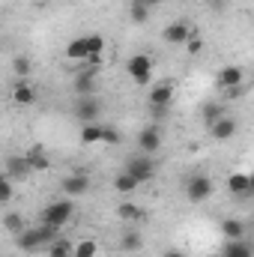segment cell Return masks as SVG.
<instances>
[{
	"label": "cell",
	"mask_w": 254,
	"mask_h": 257,
	"mask_svg": "<svg viewBox=\"0 0 254 257\" xmlns=\"http://www.w3.org/2000/svg\"><path fill=\"white\" fill-rule=\"evenodd\" d=\"M174 96H177V84L168 78V81H159V84H153V87H150L147 102H150V108H153L156 114H165V111L171 108Z\"/></svg>",
	"instance_id": "1"
},
{
	"label": "cell",
	"mask_w": 254,
	"mask_h": 257,
	"mask_svg": "<svg viewBox=\"0 0 254 257\" xmlns=\"http://www.w3.org/2000/svg\"><path fill=\"white\" fill-rule=\"evenodd\" d=\"M75 215V200L72 197H63V200H54L42 209V221L45 224H54V227H66Z\"/></svg>",
	"instance_id": "2"
},
{
	"label": "cell",
	"mask_w": 254,
	"mask_h": 257,
	"mask_svg": "<svg viewBox=\"0 0 254 257\" xmlns=\"http://www.w3.org/2000/svg\"><path fill=\"white\" fill-rule=\"evenodd\" d=\"M126 75L135 84L147 87V84L153 81V57H150V54H132L126 60Z\"/></svg>",
	"instance_id": "3"
},
{
	"label": "cell",
	"mask_w": 254,
	"mask_h": 257,
	"mask_svg": "<svg viewBox=\"0 0 254 257\" xmlns=\"http://www.w3.org/2000/svg\"><path fill=\"white\" fill-rule=\"evenodd\" d=\"M242 81H245V69L242 66H221L215 72V87L224 90V93H239Z\"/></svg>",
	"instance_id": "4"
},
{
	"label": "cell",
	"mask_w": 254,
	"mask_h": 257,
	"mask_svg": "<svg viewBox=\"0 0 254 257\" xmlns=\"http://www.w3.org/2000/svg\"><path fill=\"white\" fill-rule=\"evenodd\" d=\"M126 171L144 186V183H150V180L156 177V162H153V156L138 153V156H132V159L126 162Z\"/></svg>",
	"instance_id": "5"
},
{
	"label": "cell",
	"mask_w": 254,
	"mask_h": 257,
	"mask_svg": "<svg viewBox=\"0 0 254 257\" xmlns=\"http://www.w3.org/2000/svg\"><path fill=\"white\" fill-rule=\"evenodd\" d=\"M15 242H18V248L27 251V254H36V251L48 248V239H45V233H42L39 224H36V227H24V230L15 236Z\"/></svg>",
	"instance_id": "6"
},
{
	"label": "cell",
	"mask_w": 254,
	"mask_h": 257,
	"mask_svg": "<svg viewBox=\"0 0 254 257\" xmlns=\"http://www.w3.org/2000/svg\"><path fill=\"white\" fill-rule=\"evenodd\" d=\"M96 87H99V66H87L81 75H75V81H72V90H75V96L81 99V96H96Z\"/></svg>",
	"instance_id": "7"
},
{
	"label": "cell",
	"mask_w": 254,
	"mask_h": 257,
	"mask_svg": "<svg viewBox=\"0 0 254 257\" xmlns=\"http://www.w3.org/2000/svg\"><path fill=\"white\" fill-rule=\"evenodd\" d=\"M212 180L206 177V174H194L189 183H186V197H189L191 203H203V200H209V194H212Z\"/></svg>",
	"instance_id": "8"
},
{
	"label": "cell",
	"mask_w": 254,
	"mask_h": 257,
	"mask_svg": "<svg viewBox=\"0 0 254 257\" xmlns=\"http://www.w3.org/2000/svg\"><path fill=\"white\" fill-rule=\"evenodd\" d=\"M99 114H102V102L99 96H81L75 102V117L81 123H99Z\"/></svg>",
	"instance_id": "9"
},
{
	"label": "cell",
	"mask_w": 254,
	"mask_h": 257,
	"mask_svg": "<svg viewBox=\"0 0 254 257\" xmlns=\"http://www.w3.org/2000/svg\"><path fill=\"white\" fill-rule=\"evenodd\" d=\"M191 36H194V30H191V24H186V21H171V24L162 30V39H165L168 45H186Z\"/></svg>",
	"instance_id": "10"
},
{
	"label": "cell",
	"mask_w": 254,
	"mask_h": 257,
	"mask_svg": "<svg viewBox=\"0 0 254 257\" xmlns=\"http://www.w3.org/2000/svg\"><path fill=\"white\" fill-rule=\"evenodd\" d=\"M3 174H9L12 180H27L30 174H33V168H30V162H27V156L21 153V156H6V162H3Z\"/></svg>",
	"instance_id": "11"
},
{
	"label": "cell",
	"mask_w": 254,
	"mask_h": 257,
	"mask_svg": "<svg viewBox=\"0 0 254 257\" xmlns=\"http://www.w3.org/2000/svg\"><path fill=\"white\" fill-rule=\"evenodd\" d=\"M60 189H63L66 197H81V194L90 192V177L87 174H69V177H63V183H60Z\"/></svg>",
	"instance_id": "12"
},
{
	"label": "cell",
	"mask_w": 254,
	"mask_h": 257,
	"mask_svg": "<svg viewBox=\"0 0 254 257\" xmlns=\"http://www.w3.org/2000/svg\"><path fill=\"white\" fill-rule=\"evenodd\" d=\"M159 147H162V132L156 126H147L138 132V150L144 153V156H153V153H159Z\"/></svg>",
	"instance_id": "13"
},
{
	"label": "cell",
	"mask_w": 254,
	"mask_h": 257,
	"mask_svg": "<svg viewBox=\"0 0 254 257\" xmlns=\"http://www.w3.org/2000/svg\"><path fill=\"white\" fill-rule=\"evenodd\" d=\"M12 102H15V105H21V108L36 105V90H33V84H30V81L15 78V84H12Z\"/></svg>",
	"instance_id": "14"
},
{
	"label": "cell",
	"mask_w": 254,
	"mask_h": 257,
	"mask_svg": "<svg viewBox=\"0 0 254 257\" xmlns=\"http://www.w3.org/2000/svg\"><path fill=\"white\" fill-rule=\"evenodd\" d=\"M236 128H239V123H236L233 117H221V120H215V123L209 126V138H212V141H230V138L236 135Z\"/></svg>",
	"instance_id": "15"
},
{
	"label": "cell",
	"mask_w": 254,
	"mask_h": 257,
	"mask_svg": "<svg viewBox=\"0 0 254 257\" xmlns=\"http://www.w3.org/2000/svg\"><path fill=\"white\" fill-rule=\"evenodd\" d=\"M227 192L233 194V197L251 194V174H245V171H233V174L227 177Z\"/></svg>",
	"instance_id": "16"
},
{
	"label": "cell",
	"mask_w": 254,
	"mask_h": 257,
	"mask_svg": "<svg viewBox=\"0 0 254 257\" xmlns=\"http://www.w3.org/2000/svg\"><path fill=\"white\" fill-rule=\"evenodd\" d=\"M24 156H27V162H30L33 174H36V171H48V168H51V159H48V153H45V147H42V144H33L30 150H24Z\"/></svg>",
	"instance_id": "17"
},
{
	"label": "cell",
	"mask_w": 254,
	"mask_h": 257,
	"mask_svg": "<svg viewBox=\"0 0 254 257\" xmlns=\"http://www.w3.org/2000/svg\"><path fill=\"white\" fill-rule=\"evenodd\" d=\"M87 57H90L87 36H78V39H72V42L66 45V60H72V63H87Z\"/></svg>",
	"instance_id": "18"
},
{
	"label": "cell",
	"mask_w": 254,
	"mask_h": 257,
	"mask_svg": "<svg viewBox=\"0 0 254 257\" xmlns=\"http://www.w3.org/2000/svg\"><path fill=\"white\" fill-rule=\"evenodd\" d=\"M87 48H90L87 66H99L102 63V54H105V36L102 33H87Z\"/></svg>",
	"instance_id": "19"
},
{
	"label": "cell",
	"mask_w": 254,
	"mask_h": 257,
	"mask_svg": "<svg viewBox=\"0 0 254 257\" xmlns=\"http://www.w3.org/2000/svg\"><path fill=\"white\" fill-rule=\"evenodd\" d=\"M117 248H120L123 254H135V251H141V248H144V236H141L138 230H123V233H120Z\"/></svg>",
	"instance_id": "20"
},
{
	"label": "cell",
	"mask_w": 254,
	"mask_h": 257,
	"mask_svg": "<svg viewBox=\"0 0 254 257\" xmlns=\"http://www.w3.org/2000/svg\"><path fill=\"white\" fill-rule=\"evenodd\" d=\"M221 257H254V248L245 239H227V245L221 248Z\"/></svg>",
	"instance_id": "21"
},
{
	"label": "cell",
	"mask_w": 254,
	"mask_h": 257,
	"mask_svg": "<svg viewBox=\"0 0 254 257\" xmlns=\"http://www.w3.org/2000/svg\"><path fill=\"white\" fill-rule=\"evenodd\" d=\"M105 138V123H84L81 126V144H102Z\"/></svg>",
	"instance_id": "22"
},
{
	"label": "cell",
	"mask_w": 254,
	"mask_h": 257,
	"mask_svg": "<svg viewBox=\"0 0 254 257\" xmlns=\"http://www.w3.org/2000/svg\"><path fill=\"white\" fill-rule=\"evenodd\" d=\"M117 215H120L123 221H129V224H132V221H144V218H147V212H144L138 203H132V200H123V203L117 206Z\"/></svg>",
	"instance_id": "23"
},
{
	"label": "cell",
	"mask_w": 254,
	"mask_h": 257,
	"mask_svg": "<svg viewBox=\"0 0 254 257\" xmlns=\"http://www.w3.org/2000/svg\"><path fill=\"white\" fill-rule=\"evenodd\" d=\"M45 251H48V257H75V242H72V239H63V236H57Z\"/></svg>",
	"instance_id": "24"
},
{
	"label": "cell",
	"mask_w": 254,
	"mask_h": 257,
	"mask_svg": "<svg viewBox=\"0 0 254 257\" xmlns=\"http://www.w3.org/2000/svg\"><path fill=\"white\" fill-rule=\"evenodd\" d=\"M221 233H224V239H245V224L239 218H224Z\"/></svg>",
	"instance_id": "25"
},
{
	"label": "cell",
	"mask_w": 254,
	"mask_h": 257,
	"mask_svg": "<svg viewBox=\"0 0 254 257\" xmlns=\"http://www.w3.org/2000/svg\"><path fill=\"white\" fill-rule=\"evenodd\" d=\"M138 186H141V183H138L129 171H123V174H117V177H114V192H120V194H132Z\"/></svg>",
	"instance_id": "26"
},
{
	"label": "cell",
	"mask_w": 254,
	"mask_h": 257,
	"mask_svg": "<svg viewBox=\"0 0 254 257\" xmlns=\"http://www.w3.org/2000/svg\"><path fill=\"white\" fill-rule=\"evenodd\" d=\"M200 117H203V123L206 128L212 126L215 120H221V117H227V111H224V105H215V102H209V105H203V111H200Z\"/></svg>",
	"instance_id": "27"
},
{
	"label": "cell",
	"mask_w": 254,
	"mask_h": 257,
	"mask_svg": "<svg viewBox=\"0 0 254 257\" xmlns=\"http://www.w3.org/2000/svg\"><path fill=\"white\" fill-rule=\"evenodd\" d=\"M129 15H132L135 24H144V21L150 18V6H147L144 0H132V3H129Z\"/></svg>",
	"instance_id": "28"
},
{
	"label": "cell",
	"mask_w": 254,
	"mask_h": 257,
	"mask_svg": "<svg viewBox=\"0 0 254 257\" xmlns=\"http://www.w3.org/2000/svg\"><path fill=\"white\" fill-rule=\"evenodd\" d=\"M3 227H6L9 233H15V236H18V233L24 230V215H18V212H12V209H9V212L3 215Z\"/></svg>",
	"instance_id": "29"
},
{
	"label": "cell",
	"mask_w": 254,
	"mask_h": 257,
	"mask_svg": "<svg viewBox=\"0 0 254 257\" xmlns=\"http://www.w3.org/2000/svg\"><path fill=\"white\" fill-rule=\"evenodd\" d=\"M12 72H15V78L27 81V78H30V72H33V63H30V57H15V60H12Z\"/></svg>",
	"instance_id": "30"
},
{
	"label": "cell",
	"mask_w": 254,
	"mask_h": 257,
	"mask_svg": "<svg viewBox=\"0 0 254 257\" xmlns=\"http://www.w3.org/2000/svg\"><path fill=\"white\" fill-rule=\"evenodd\" d=\"M96 254H99L96 239H81V242H75V257H96Z\"/></svg>",
	"instance_id": "31"
},
{
	"label": "cell",
	"mask_w": 254,
	"mask_h": 257,
	"mask_svg": "<svg viewBox=\"0 0 254 257\" xmlns=\"http://www.w3.org/2000/svg\"><path fill=\"white\" fill-rule=\"evenodd\" d=\"M15 180L9 177V174H3L0 177V203H12V194H15V186H12Z\"/></svg>",
	"instance_id": "32"
},
{
	"label": "cell",
	"mask_w": 254,
	"mask_h": 257,
	"mask_svg": "<svg viewBox=\"0 0 254 257\" xmlns=\"http://www.w3.org/2000/svg\"><path fill=\"white\" fill-rule=\"evenodd\" d=\"M102 144H108V147H117V144H120V128L105 126V138H102Z\"/></svg>",
	"instance_id": "33"
},
{
	"label": "cell",
	"mask_w": 254,
	"mask_h": 257,
	"mask_svg": "<svg viewBox=\"0 0 254 257\" xmlns=\"http://www.w3.org/2000/svg\"><path fill=\"white\" fill-rule=\"evenodd\" d=\"M186 51H189L191 57H194V54H200V51H203V39H200V36H197V33H194V36H191L189 42H186Z\"/></svg>",
	"instance_id": "34"
},
{
	"label": "cell",
	"mask_w": 254,
	"mask_h": 257,
	"mask_svg": "<svg viewBox=\"0 0 254 257\" xmlns=\"http://www.w3.org/2000/svg\"><path fill=\"white\" fill-rule=\"evenodd\" d=\"M162 257H186V254H183V251H174V248H168Z\"/></svg>",
	"instance_id": "35"
},
{
	"label": "cell",
	"mask_w": 254,
	"mask_h": 257,
	"mask_svg": "<svg viewBox=\"0 0 254 257\" xmlns=\"http://www.w3.org/2000/svg\"><path fill=\"white\" fill-rule=\"evenodd\" d=\"M144 3H147L150 9H156V6H159V3H165V0H144Z\"/></svg>",
	"instance_id": "36"
},
{
	"label": "cell",
	"mask_w": 254,
	"mask_h": 257,
	"mask_svg": "<svg viewBox=\"0 0 254 257\" xmlns=\"http://www.w3.org/2000/svg\"><path fill=\"white\" fill-rule=\"evenodd\" d=\"M251 194H254V171H251Z\"/></svg>",
	"instance_id": "37"
}]
</instances>
